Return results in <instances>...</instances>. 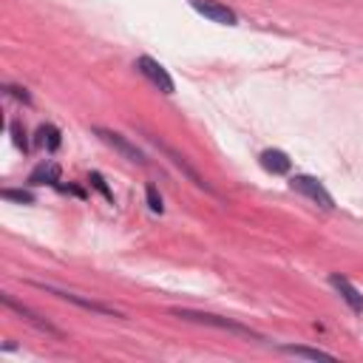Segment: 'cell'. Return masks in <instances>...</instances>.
I'll list each match as a JSON object with an SVG mask.
<instances>
[{
	"mask_svg": "<svg viewBox=\"0 0 363 363\" xmlns=\"http://www.w3.org/2000/svg\"><path fill=\"white\" fill-rule=\"evenodd\" d=\"M43 184H51V187L60 184V164L51 159L34 164V170L28 173V187H43Z\"/></svg>",
	"mask_w": 363,
	"mask_h": 363,
	"instance_id": "11",
	"label": "cell"
},
{
	"mask_svg": "<svg viewBox=\"0 0 363 363\" xmlns=\"http://www.w3.org/2000/svg\"><path fill=\"white\" fill-rule=\"evenodd\" d=\"M329 284L335 286V292L340 295V301L354 312V315H363V292L340 272H329Z\"/></svg>",
	"mask_w": 363,
	"mask_h": 363,
	"instance_id": "9",
	"label": "cell"
},
{
	"mask_svg": "<svg viewBox=\"0 0 363 363\" xmlns=\"http://www.w3.org/2000/svg\"><path fill=\"white\" fill-rule=\"evenodd\" d=\"M145 136H147V142H150V145H156V147H159V150H162V153H164V156H167V159H170V162H173V164H176V167H179V170H182V173L196 184V187H199V190L213 193V187H210V184L204 182V176H201V173L187 162V156H184V153H179L176 147H170V145H167V142H162L159 136H150V133H145Z\"/></svg>",
	"mask_w": 363,
	"mask_h": 363,
	"instance_id": "5",
	"label": "cell"
},
{
	"mask_svg": "<svg viewBox=\"0 0 363 363\" xmlns=\"http://www.w3.org/2000/svg\"><path fill=\"white\" fill-rule=\"evenodd\" d=\"M289 187L295 190V193H301V196H306L309 201H315L318 207H323V210H335V199L329 196V190L315 179V176H306V173H295L292 179H289Z\"/></svg>",
	"mask_w": 363,
	"mask_h": 363,
	"instance_id": "3",
	"label": "cell"
},
{
	"mask_svg": "<svg viewBox=\"0 0 363 363\" xmlns=\"http://www.w3.org/2000/svg\"><path fill=\"white\" fill-rule=\"evenodd\" d=\"M0 301H3V306H6V309H11L14 315H20V318H23L26 323H31V326H34L37 332H45V335H51V337H62V329H57V326H54V323H51L48 318H43L40 312H34L31 306L20 303V301H17L14 295L3 292V295H0Z\"/></svg>",
	"mask_w": 363,
	"mask_h": 363,
	"instance_id": "4",
	"label": "cell"
},
{
	"mask_svg": "<svg viewBox=\"0 0 363 363\" xmlns=\"http://www.w3.org/2000/svg\"><path fill=\"white\" fill-rule=\"evenodd\" d=\"M3 201H14V204H34V193L26 187H3L0 190Z\"/></svg>",
	"mask_w": 363,
	"mask_h": 363,
	"instance_id": "14",
	"label": "cell"
},
{
	"mask_svg": "<svg viewBox=\"0 0 363 363\" xmlns=\"http://www.w3.org/2000/svg\"><path fill=\"white\" fill-rule=\"evenodd\" d=\"M34 145H40L45 153H57L60 145H62V133H60V128L51 125V122L40 125V128H37V136H34Z\"/></svg>",
	"mask_w": 363,
	"mask_h": 363,
	"instance_id": "12",
	"label": "cell"
},
{
	"mask_svg": "<svg viewBox=\"0 0 363 363\" xmlns=\"http://www.w3.org/2000/svg\"><path fill=\"white\" fill-rule=\"evenodd\" d=\"M31 286H37V289H43V292H48V295H57L60 301H68V303H74V306H79V309H85V312L105 315V318H125L119 309H113V306H108V303H102V301H94V298H85V295H77V292H71V289H60V286L43 284V281H31Z\"/></svg>",
	"mask_w": 363,
	"mask_h": 363,
	"instance_id": "2",
	"label": "cell"
},
{
	"mask_svg": "<svg viewBox=\"0 0 363 363\" xmlns=\"http://www.w3.org/2000/svg\"><path fill=\"white\" fill-rule=\"evenodd\" d=\"M88 184H91L94 190H99V193L105 196V201H108V204H116V199H113V190L108 187V182H105V176H102L99 170H91V173H88Z\"/></svg>",
	"mask_w": 363,
	"mask_h": 363,
	"instance_id": "15",
	"label": "cell"
},
{
	"mask_svg": "<svg viewBox=\"0 0 363 363\" xmlns=\"http://www.w3.org/2000/svg\"><path fill=\"white\" fill-rule=\"evenodd\" d=\"M187 3H190L193 11H199V14L207 17L210 23H218V26H238V14H235L230 6L218 3V0H187Z\"/></svg>",
	"mask_w": 363,
	"mask_h": 363,
	"instance_id": "8",
	"label": "cell"
},
{
	"mask_svg": "<svg viewBox=\"0 0 363 363\" xmlns=\"http://www.w3.org/2000/svg\"><path fill=\"white\" fill-rule=\"evenodd\" d=\"M57 190H60V193H71V196H77V199H85V190L77 187V184H62V182H60Z\"/></svg>",
	"mask_w": 363,
	"mask_h": 363,
	"instance_id": "19",
	"label": "cell"
},
{
	"mask_svg": "<svg viewBox=\"0 0 363 363\" xmlns=\"http://www.w3.org/2000/svg\"><path fill=\"white\" fill-rule=\"evenodd\" d=\"M3 91L9 94V96H14L17 102H23V105H31V94L23 88V85H14V82H6L3 85Z\"/></svg>",
	"mask_w": 363,
	"mask_h": 363,
	"instance_id": "18",
	"label": "cell"
},
{
	"mask_svg": "<svg viewBox=\"0 0 363 363\" xmlns=\"http://www.w3.org/2000/svg\"><path fill=\"white\" fill-rule=\"evenodd\" d=\"M258 162H261V167H264L267 173H272V176H286V173L292 170V159H289L284 150H278V147L261 150Z\"/></svg>",
	"mask_w": 363,
	"mask_h": 363,
	"instance_id": "10",
	"label": "cell"
},
{
	"mask_svg": "<svg viewBox=\"0 0 363 363\" xmlns=\"http://www.w3.org/2000/svg\"><path fill=\"white\" fill-rule=\"evenodd\" d=\"M170 315H176V318H182V320H190V323L213 326V329H221V332H230V335H238V337L264 340V335L255 332L252 326H247V323H241V320H233V318H224V315H216V312H201V309H170Z\"/></svg>",
	"mask_w": 363,
	"mask_h": 363,
	"instance_id": "1",
	"label": "cell"
},
{
	"mask_svg": "<svg viewBox=\"0 0 363 363\" xmlns=\"http://www.w3.org/2000/svg\"><path fill=\"white\" fill-rule=\"evenodd\" d=\"M136 71H139V74H142L153 88H159L162 94H173V91H176L173 77L167 74V68H164L159 60H153V57L142 54V57H136Z\"/></svg>",
	"mask_w": 363,
	"mask_h": 363,
	"instance_id": "7",
	"label": "cell"
},
{
	"mask_svg": "<svg viewBox=\"0 0 363 363\" xmlns=\"http://www.w3.org/2000/svg\"><path fill=\"white\" fill-rule=\"evenodd\" d=\"M94 136H99L108 147H113L122 159H128V162H133V164H147V156L128 139V136H122V133H116V130H111V128H94Z\"/></svg>",
	"mask_w": 363,
	"mask_h": 363,
	"instance_id": "6",
	"label": "cell"
},
{
	"mask_svg": "<svg viewBox=\"0 0 363 363\" xmlns=\"http://www.w3.org/2000/svg\"><path fill=\"white\" fill-rule=\"evenodd\" d=\"M9 130H11V139H14V145H17V147H20L23 153H28V150H31V145H28V136H26V128H23V125H20L17 119H14V122L9 125Z\"/></svg>",
	"mask_w": 363,
	"mask_h": 363,
	"instance_id": "17",
	"label": "cell"
},
{
	"mask_svg": "<svg viewBox=\"0 0 363 363\" xmlns=\"http://www.w3.org/2000/svg\"><path fill=\"white\" fill-rule=\"evenodd\" d=\"M145 201H147V207H150V213H164V204H162V193H159V187L156 184H145Z\"/></svg>",
	"mask_w": 363,
	"mask_h": 363,
	"instance_id": "16",
	"label": "cell"
},
{
	"mask_svg": "<svg viewBox=\"0 0 363 363\" xmlns=\"http://www.w3.org/2000/svg\"><path fill=\"white\" fill-rule=\"evenodd\" d=\"M284 354H292V357H306V360H335L332 352H323V349H312V346H298V343H281L278 346Z\"/></svg>",
	"mask_w": 363,
	"mask_h": 363,
	"instance_id": "13",
	"label": "cell"
}]
</instances>
